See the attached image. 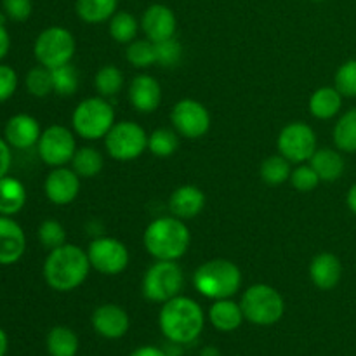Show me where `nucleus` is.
I'll list each match as a JSON object with an SVG mask.
<instances>
[{
  "instance_id": "f257e3e1",
  "label": "nucleus",
  "mask_w": 356,
  "mask_h": 356,
  "mask_svg": "<svg viewBox=\"0 0 356 356\" xmlns=\"http://www.w3.org/2000/svg\"><path fill=\"white\" fill-rule=\"evenodd\" d=\"M90 261L86 250L75 243H65L54 250H49L44 263V278L49 287L56 292H72L87 280Z\"/></svg>"
},
{
  "instance_id": "f03ea898",
  "label": "nucleus",
  "mask_w": 356,
  "mask_h": 356,
  "mask_svg": "<svg viewBox=\"0 0 356 356\" xmlns=\"http://www.w3.org/2000/svg\"><path fill=\"white\" fill-rule=\"evenodd\" d=\"M205 325L202 306L186 296H176L163 302L159 313V327L167 341L177 344H190L198 339Z\"/></svg>"
},
{
  "instance_id": "7ed1b4c3",
  "label": "nucleus",
  "mask_w": 356,
  "mask_h": 356,
  "mask_svg": "<svg viewBox=\"0 0 356 356\" xmlns=\"http://www.w3.org/2000/svg\"><path fill=\"white\" fill-rule=\"evenodd\" d=\"M191 235L183 219L170 216L149 222L143 235V243L156 261H177L186 254Z\"/></svg>"
},
{
  "instance_id": "20e7f679",
  "label": "nucleus",
  "mask_w": 356,
  "mask_h": 356,
  "mask_svg": "<svg viewBox=\"0 0 356 356\" xmlns=\"http://www.w3.org/2000/svg\"><path fill=\"white\" fill-rule=\"evenodd\" d=\"M240 285L242 271L229 259H211L200 264L193 273V287L198 294L212 301L233 298Z\"/></svg>"
},
{
  "instance_id": "39448f33",
  "label": "nucleus",
  "mask_w": 356,
  "mask_h": 356,
  "mask_svg": "<svg viewBox=\"0 0 356 356\" xmlns=\"http://www.w3.org/2000/svg\"><path fill=\"white\" fill-rule=\"evenodd\" d=\"M240 306L245 320L259 327L275 325L285 313V302L280 292L266 284L250 285L243 292Z\"/></svg>"
},
{
  "instance_id": "423d86ee",
  "label": "nucleus",
  "mask_w": 356,
  "mask_h": 356,
  "mask_svg": "<svg viewBox=\"0 0 356 356\" xmlns=\"http://www.w3.org/2000/svg\"><path fill=\"white\" fill-rule=\"evenodd\" d=\"M72 125L82 139L96 141L104 138L115 125V111L106 97H87L73 110Z\"/></svg>"
},
{
  "instance_id": "0eeeda50",
  "label": "nucleus",
  "mask_w": 356,
  "mask_h": 356,
  "mask_svg": "<svg viewBox=\"0 0 356 356\" xmlns=\"http://www.w3.org/2000/svg\"><path fill=\"white\" fill-rule=\"evenodd\" d=\"M183 270L176 261H156L143 277V296L152 302H167L183 289Z\"/></svg>"
},
{
  "instance_id": "6e6552de",
  "label": "nucleus",
  "mask_w": 356,
  "mask_h": 356,
  "mask_svg": "<svg viewBox=\"0 0 356 356\" xmlns=\"http://www.w3.org/2000/svg\"><path fill=\"white\" fill-rule=\"evenodd\" d=\"M104 146L111 159L129 162L141 156L148 149V134L141 125L132 120L115 122L110 132L104 136Z\"/></svg>"
},
{
  "instance_id": "1a4fd4ad",
  "label": "nucleus",
  "mask_w": 356,
  "mask_h": 356,
  "mask_svg": "<svg viewBox=\"0 0 356 356\" xmlns=\"http://www.w3.org/2000/svg\"><path fill=\"white\" fill-rule=\"evenodd\" d=\"M33 52L38 65L49 70L58 68L72 63L75 56V38L72 31L63 26L45 28L35 40Z\"/></svg>"
},
{
  "instance_id": "9d476101",
  "label": "nucleus",
  "mask_w": 356,
  "mask_h": 356,
  "mask_svg": "<svg viewBox=\"0 0 356 356\" xmlns=\"http://www.w3.org/2000/svg\"><path fill=\"white\" fill-rule=\"evenodd\" d=\"M278 152L292 163H305L315 155L316 134L305 122H291L280 131L277 139Z\"/></svg>"
},
{
  "instance_id": "9b49d317",
  "label": "nucleus",
  "mask_w": 356,
  "mask_h": 356,
  "mask_svg": "<svg viewBox=\"0 0 356 356\" xmlns=\"http://www.w3.org/2000/svg\"><path fill=\"white\" fill-rule=\"evenodd\" d=\"M38 155L42 162L49 167H63L72 162L76 152L75 136L65 125H51L42 131L40 139L37 143Z\"/></svg>"
},
{
  "instance_id": "f8f14e48",
  "label": "nucleus",
  "mask_w": 356,
  "mask_h": 356,
  "mask_svg": "<svg viewBox=\"0 0 356 356\" xmlns=\"http://www.w3.org/2000/svg\"><path fill=\"white\" fill-rule=\"evenodd\" d=\"M90 266L101 275L115 277L129 266V250L125 243L111 236H97L90 242L89 250Z\"/></svg>"
},
{
  "instance_id": "ddd939ff",
  "label": "nucleus",
  "mask_w": 356,
  "mask_h": 356,
  "mask_svg": "<svg viewBox=\"0 0 356 356\" xmlns=\"http://www.w3.org/2000/svg\"><path fill=\"white\" fill-rule=\"evenodd\" d=\"M170 122L174 131L186 139H200L211 129L209 110L195 99H181L170 111Z\"/></svg>"
},
{
  "instance_id": "4468645a",
  "label": "nucleus",
  "mask_w": 356,
  "mask_h": 356,
  "mask_svg": "<svg viewBox=\"0 0 356 356\" xmlns=\"http://www.w3.org/2000/svg\"><path fill=\"white\" fill-rule=\"evenodd\" d=\"M80 179L82 177L73 169H68L66 165L54 167L47 174L44 183L45 197L54 205H68L79 197L80 191Z\"/></svg>"
},
{
  "instance_id": "2eb2a0df",
  "label": "nucleus",
  "mask_w": 356,
  "mask_h": 356,
  "mask_svg": "<svg viewBox=\"0 0 356 356\" xmlns=\"http://www.w3.org/2000/svg\"><path fill=\"white\" fill-rule=\"evenodd\" d=\"M90 323H92V329L101 337L111 341L124 337L127 334L129 327H131L127 312L122 306L113 305V302L97 306L94 309L92 316H90Z\"/></svg>"
},
{
  "instance_id": "dca6fc26",
  "label": "nucleus",
  "mask_w": 356,
  "mask_h": 356,
  "mask_svg": "<svg viewBox=\"0 0 356 356\" xmlns=\"http://www.w3.org/2000/svg\"><path fill=\"white\" fill-rule=\"evenodd\" d=\"M141 28L146 38L152 40L153 44L172 38L177 30L176 14L172 13L170 7L163 6V3H153L143 13Z\"/></svg>"
},
{
  "instance_id": "f3484780",
  "label": "nucleus",
  "mask_w": 356,
  "mask_h": 356,
  "mask_svg": "<svg viewBox=\"0 0 356 356\" xmlns=\"http://www.w3.org/2000/svg\"><path fill=\"white\" fill-rule=\"evenodd\" d=\"M129 101L139 113H153L162 103V86L152 75L134 76L129 83Z\"/></svg>"
},
{
  "instance_id": "a211bd4d",
  "label": "nucleus",
  "mask_w": 356,
  "mask_h": 356,
  "mask_svg": "<svg viewBox=\"0 0 356 356\" xmlns=\"http://www.w3.org/2000/svg\"><path fill=\"white\" fill-rule=\"evenodd\" d=\"M26 236L23 228L10 216H0V264L10 266L23 257Z\"/></svg>"
},
{
  "instance_id": "6ab92c4d",
  "label": "nucleus",
  "mask_w": 356,
  "mask_h": 356,
  "mask_svg": "<svg viewBox=\"0 0 356 356\" xmlns=\"http://www.w3.org/2000/svg\"><path fill=\"white\" fill-rule=\"evenodd\" d=\"M3 136H6V141L9 143V146L16 149H28L31 146H35L40 139L42 131L40 124L35 117L26 113L14 115L9 118V122L6 124L3 129Z\"/></svg>"
},
{
  "instance_id": "aec40b11",
  "label": "nucleus",
  "mask_w": 356,
  "mask_h": 356,
  "mask_svg": "<svg viewBox=\"0 0 356 356\" xmlns=\"http://www.w3.org/2000/svg\"><path fill=\"white\" fill-rule=\"evenodd\" d=\"M309 277L320 291H332L343 277V263L332 252L316 254L309 264Z\"/></svg>"
},
{
  "instance_id": "412c9836",
  "label": "nucleus",
  "mask_w": 356,
  "mask_h": 356,
  "mask_svg": "<svg viewBox=\"0 0 356 356\" xmlns=\"http://www.w3.org/2000/svg\"><path fill=\"white\" fill-rule=\"evenodd\" d=\"M205 193L198 186L184 184L176 188L169 198V209L172 216L179 219H193L204 211Z\"/></svg>"
},
{
  "instance_id": "4be33fe9",
  "label": "nucleus",
  "mask_w": 356,
  "mask_h": 356,
  "mask_svg": "<svg viewBox=\"0 0 356 356\" xmlns=\"http://www.w3.org/2000/svg\"><path fill=\"white\" fill-rule=\"evenodd\" d=\"M245 320L240 302H235L232 298L218 299L209 308V322L219 332H233L242 325Z\"/></svg>"
},
{
  "instance_id": "5701e85b",
  "label": "nucleus",
  "mask_w": 356,
  "mask_h": 356,
  "mask_svg": "<svg viewBox=\"0 0 356 356\" xmlns=\"http://www.w3.org/2000/svg\"><path fill=\"white\" fill-rule=\"evenodd\" d=\"M309 165L315 169L320 181H323V183L339 181L343 177L344 169H346V162H344L343 155L337 148H318L315 155L309 159Z\"/></svg>"
},
{
  "instance_id": "b1692460",
  "label": "nucleus",
  "mask_w": 356,
  "mask_h": 356,
  "mask_svg": "<svg viewBox=\"0 0 356 356\" xmlns=\"http://www.w3.org/2000/svg\"><path fill=\"white\" fill-rule=\"evenodd\" d=\"M343 94L336 87H320L309 97V111L318 120H330L343 108Z\"/></svg>"
},
{
  "instance_id": "393cba45",
  "label": "nucleus",
  "mask_w": 356,
  "mask_h": 356,
  "mask_svg": "<svg viewBox=\"0 0 356 356\" xmlns=\"http://www.w3.org/2000/svg\"><path fill=\"white\" fill-rule=\"evenodd\" d=\"M26 204V188L16 177L0 179V216H14Z\"/></svg>"
},
{
  "instance_id": "a878e982",
  "label": "nucleus",
  "mask_w": 356,
  "mask_h": 356,
  "mask_svg": "<svg viewBox=\"0 0 356 356\" xmlns=\"http://www.w3.org/2000/svg\"><path fill=\"white\" fill-rule=\"evenodd\" d=\"M47 353L51 356H76L80 348L79 336L70 327H52L45 339Z\"/></svg>"
},
{
  "instance_id": "bb28decb",
  "label": "nucleus",
  "mask_w": 356,
  "mask_h": 356,
  "mask_svg": "<svg viewBox=\"0 0 356 356\" xmlns=\"http://www.w3.org/2000/svg\"><path fill=\"white\" fill-rule=\"evenodd\" d=\"M117 6L118 0H76L75 10L82 21L97 24L110 21L111 16L117 13Z\"/></svg>"
},
{
  "instance_id": "cd10ccee",
  "label": "nucleus",
  "mask_w": 356,
  "mask_h": 356,
  "mask_svg": "<svg viewBox=\"0 0 356 356\" xmlns=\"http://www.w3.org/2000/svg\"><path fill=\"white\" fill-rule=\"evenodd\" d=\"M332 138L341 153H356V108L341 115L334 125Z\"/></svg>"
},
{
  "instance_id": "c85d7f7f",
  "label": "nucleus",
  "mask_w": 356,
  "mask_h": 356,
  "mask_svg": "<svg viewBox=\"0 0 356 356\" xmlns=\"http://www.w3.org/2000/svg\"><path fill=\"white\" fill-rule=\"evenodd\" d=\"M104 165L103 155L97 152L92 146H83V148H76L75 155L72 159V169L79 174L82 179H89V177L97 176Z\"/></svg>"
},
{
  "instance_id": "c756f323",
  "label": "nucleus",
  "mask_w": 356,
  "mask_h": 356,
  "mask_svg": "<svg viewBox=\"0 0 356 356\" xmlns=\"http://www.w3.org/2000/svg\"><path fill=\"white\" fill-rule=\"evenodd\" d=\"M138 19L134 14L127 13V10H118L111 16L110 19V35L115 42L118 44L129 45L131 42L136 40L139 30Z\"/></svg>"
},
{
  "instance_id": "7c9ffc66",
  "label": "nucleus",
  "mask_w": 356,
  "mask_h": 356,
  "mask_svg": "<svg viewBox=\"0 0 356 356\" xmlns=\"http://www.w3.org/2000/svg\"><path fill=\"white\" fill-rule=\"evenodd\" d=\"M292 162H289L285 156L282 155H271L261 163V179L270 186H280V184L287 183L291 179L292 174Z\"/></svg>"
},
{
  "instance_id": "2f4dec72",
  "label": "nucleus",
  "mask_w": 356,
  "mask_h": 356,
  "mask_svg": "<svg viewBox=\"0 0 356 356\" xmlns=\"http://www.w3.org/2000/svg\"><path fill=\"white\" fill-rule=\"evenodd\" d=\"M94 87L101 97H113L124 87V73L118 66L104 65L94 76Z\"/></svg>"
},
{
  "instance_id": "473e14b6",
  "label": "nucleus",
  "mask_w": 356,
  "mask_h": 356,
  "mask_svg": "<svg viewBox=\"0 0 356 356\" xmlns=\"http://www.w3.org/2000/svg\"><path fill=\"white\" fill-rule=\"evenodd\" d=\"M52 75V89L58 96L68 97L79 90V72L72 63L58 66V68L51 70Z\"/></svg>"
},
{
  "instance_id": "72a5a7b5",
  "label": "nucleus",
  "mask_w": 356,
  "mask_h": 356,
  "mask_svg": "<svg viewBox=\"0 0 356 356\" xmlns=\"http://www.w3.org/2000/svg\"><path fill=\"white\" fill-rule=\"evenodd\" d=\"M125 58L134 68H149L152 65H156L155 44L148 38H136L134 42L127 45Z\"/></svg>"
},
{
  "instance_id": "f704fd0d",
  "label": "nucleus",
  "mask_w": 356,
  "mask_h": 356,
  "mask_svg": "<svg viewBox=\"0 0 356 356\" xmlns=\"http://www.w3.org/2000/svg\"><path fill=\"white\" fill-rule=\"evenodd\" d=\"M177 148H179V138L172 129H156L148 136V149L155 156L167 159V156L174 155Z\"/></svg>"
},
{
  "instance_id": "c9c22d12",
  "label": "nucleus",
  "mask_w": 356,
  "mask_h": 356,
  "mask_svg": "<svg viewBox=\"0 0 356 356\" xmlns=\"http://www.w3.org/2000/svg\"><path fill=\"white\" fill-rule=\"evenodd\" d=\"M26 89L35 97H45L51 92H54L51 70L42 65L31 68L26 75Z\"/></svg>"
},
{
  "instance_id": "e433bc0d",
  "label": "nucleus",
  "mask_w": 356,
  "mask_h": 356,
  "mask_svg": "<svg viewBox=\"0 0 356 356\" xmlns=\"http://www.w3.org/2000/svg\"><path fill=\"white\" fill-rule=\"evenodd\" d=\"M38 240L47 250H54L66 243V232L63 225L56 219H45L38 226Z\"/></svg>"
},
{
  "instance_id": "4c0bfd02",
  "label": "nucleus",
  "mask_w": 356,
  "mask_h": 356,
  "mask_svg": "<svg viewBox=\"0 0 356 356\" xmlns=\"http://www.w3.org/2000/svg\"><path fill=\"white\" fill-rule=\"evenodd\" d=\"M334 87L343 94V97H356V59H348L337 68Z\"/></svg>"
},
{
  "instance_id": "58836bf2",
  "label": "nucleus",
  "mask_w": 356,
  "mask_h": 356,
  "mask_svg": "<svg viewBox=\"0 0 356 356\" xmlns=\"http://www.w3.org/2000/svg\"><path fill=\"white\" fill-rule=\"evenodd\" d=\"M155 52H156V65L163 66V68H174V66L181 61V56H183V45L179 44V40H176V37H172V38H167V40L156 42Z\"/></svg>"
},
{
  "instance_id": "ea45409f",
  "label": "nucleus",
  "mask_w": 356,
  "mask_h": 356,
  "mask_svg": "<svg viewBox=\"0 0 356 356\" xmlns=\"http://www.w3.org/2000/svg\"><path fill=\"white\" fill-rule=\"evenodd\" d=\"M291 183L301 193H309V191L315 190L322 181H320L318 174L315 172L312 165H299L292 170L291 174Z\"/></svg>"
},
{
  "instance_id": "a19ab883",
  "label": "nucleus",
  "mask_w": 356,
  "mask_h": 356,
  "mask_svg": "<svg viewBox=\"0 0 356 356\" xmlns=\"http://www.w3.org/2000/svg\"><path fill=\"white\" fill-rule=\"evenodd\" d=\"M2 9L9 19L21 23L31 16L33 3H31V0H2Z\"/></svg>"
},
{
  "instance_id": "79ce46f5",
  "label": "nucleus",
  "mask_w": 356,
  "mask_h": 356,
  "mask_svg": "<svg viewBox=\"0 0 356 356\" xmlns=\"http://www.w3.org/2000/svg\"><path fill=\"white\" fill-rule=\"evenodd\" d=\"M17 89V73L10 66L0 65V103L10 99Z\"/></svg>"
},
{
  "instance_id": "37998d69",
  "label": "nucleus",
  "mask_w": 356,
  "mask_h": 356,
  "mask_svg": "<svg viewBox=\"0 0 356 356\" xmlns=\"http://www.w3.org/2000/svg\"><path fill=\"white\" fill-rule=\"evenodd\" d=\"M13 163V155H10V146L6 138H0V179L7 176Z\"/></svg>"
},
{
  "instance_id": "c03bdc74",
  "label": "nucleus",
  "mask_w": 356,
  "mask_h": 356,
  "mask_svg": "<svg viewBox=\"0 0 356 356\" xmlns=\"http://www.w3.org/2000/svg\"><path fill=\"white\" fill-rule=\"evenodd\" d=\"M10 49V37H9V31H7L6 24L0 21V61L7 56Z\"/></svg>"
},
{
  "instance_id": "a18cd8bd",
  "label": "nucleus",
  "mask_w": 356,
  "mask_h": 356,
  "mask_svg": "<svg viewBox=\"0 0 356 356\" xmlns=\"http://www.w3.org/2000/svg\"><path fill=\"white\" fill-rule=\"evenodd\" d=\"M129 356H167L163 348H156V346H139L136 348Z\"/></svg>"
},
{
  "instance_id": "49530a36",
  "label": "nucleus",
  "mask_w": 356,
  "mask_h": 356,
  "mask_svg": "<svg viewBox=\"0 0 356 356\" xmlns=\"http://www.w3.org/2000/svg\"><path fill=\"white\" fill-rule=\"evenodd\" d=\"M346 205H348V209H350V211L356 216V183L350 188V191H348Z\"/></svg>"
},
{
  "instance_id": "de8ad7c7",
  "label": "nucleus",
  "mask_w": 356,
  "mask_h": 356,
  "mask_svg": "<svg viewBox=\"0 0 356 356\" xmlns=\"http://www.w3.org/2000/svg\"><path fill=\"white\" fill-rule=\"evenodd\" d=\"M163 351H165L167 356H181V355H183V344L170 343V341H169V344L163 348Z\"/></svg>"
},
{
  "instance_id": "09e8293b",
  "label": "nucleus",
  "mask_w": 356,
  "mask_h": 356,
  "mask_svg": "<svg viewBox=\"0 0 356 356\" xmlns=\"http://www.w3.org/2000/svg\"><path fill=\"white\" fill-rule=\"evenodd\" d=\"M9 350V339H7L6 330L0 329V356H6Z\"/></svg>"
},
{
  "instance_id": "8fccbe9b",
  "label": "nucleus",
  "mask_w": 356,
  "mask_h": 356,
  "mask_svg": "<svg viewBox=\"0 0 356 356\" xmlns=\"http://www.w3.org/2000/svg\"><path fill=\"white\" fill-rule=\"evenodd\" d=\"M198 356H221V351L216 346H205L200 350V355Z\"/></svg>"
},
{
  "instance_id": "3c124183",
  "label": "nucleus",
  "mask_w": 356,
  "mask_h": 356,
  "mask_svg": "<svg viewBox=\"0 0 356 356\" xmlns=\"http://www.w3.org/2000/svg\"><path fill=\"white\" fill-rule=\"evenodd\" d=\"M313 2H325V0H313Z\"/></svg>"
}]
</instances>
